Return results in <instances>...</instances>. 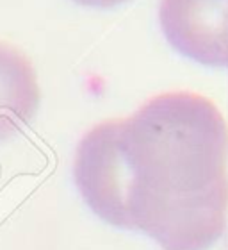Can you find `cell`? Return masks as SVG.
<instances>
[{
    "label": "cell",
    "instance_id": "1",
    "mask_svg": "<svg viewBox=\"0 0 228 250\" xmlns=\"http://www.w3.org/2000/svg\"><path fill=\"white\" fill-rule=\"evenodd\" d=\"M82 200L111 227L164 250H210L228 224V125L194 91L155 95L134 115L107 118L73 157Z\"/></svg>",
    "mask_w": 228,
    "mask_h": 250
},
{
    "label": "cell",
    "instance_id": "2",
    "mask_svg": "<svg viewBox=\"0 0 228 250\" xmlns=\"http://www.w3.org/2000/svg\"><path fill=\"white\" fill-rule=\"evenodd\" d=\"M159 25L182 58L228 68V0H161Z\"/></svg>",
    "mask_w": 228,
    "mask_h": 250
},
{
    "label": "cell",
    "instance_id": "4",
    "mask_svg": "<svg viewBox=\"0 0 228 250\" xmlns=\"http://www.w3.org/2000/svg\"><path fill=\"white\" fill-rule=\"evenodd\" d=\"M72 2L89 9H114L123 4H129L130 0H72Z\"/></svg>",
    "mask_w": 228,
    "mask_h": 250
},
{
    "label": "cell",
    "instance_id": "3",
    "mask_svg": "<svg viewBox=\"0 0 228 250\" xmlns=\"http://www.w3.org/2000/svg\"><path fill=\"white\" fill-rule=\"evenodd\" d=\"M39 104L41 88L32 61L21 48L0 40V143L21 134Z\"/></svg>",
    "mask_w": 228,
    "mask_h": 250
}]
</instances>
